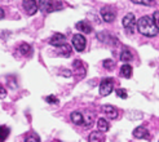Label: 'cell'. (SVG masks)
I'll list each match as a JSON object with an SVG mask.
<instances>
[{"instance_id":"6da1fadb","label":"cell","mask_w":159,"mask_h":142,"mask_svg":"<svg viewBox=\"0 0 159 142\" xmlns=\"http://www.w3.org/2000/svg\"><path fill=\"white\" fill-rule=\"evenodd\" d=\"M136 26H137L139 33L141 35H144V36H148V38H154L159 33L153 18L149 17V16H145V17L140 18Z\"/></svg>"},{"instance_id":"52a82bcc","label":"cell","mask_w":159,"mask_h":142,"mask_svg":"<svg viewBox=\"0 0 159 142\" xmlns=\"http://www.w3.org/2000/svg\"><path fill=\"white\" fill-rule=\"evenodd\" d=\"M22 5H23V9L26 11V13L29 16H34L39 9V5L35 0H23Z\"/></svg>"},{"instance_id":"83f0119b","label":"cell","mask_w":159,"mask_h":142,"mask_svg":"<svg viewBox=\"0 0 159 142\" xmlns=\"http://www.w3.org/2000/svg\"><path fill=\"white\" fill-rule=\"evenodd\" d=\"M153 21H154L155 26H157V29H158V31H159V12H155V13L153 14Z\"/></svg>"},{"instance_id":"484cf974","label":"cell","mask_w":159,"mask_h":142,"mask_svg":"<svg viewBox=\"0 0 159 142\" xmlns=\"http://www.w3.org/2000/svg\"><path fill=\"white\" fill-rule=\"evenodd\" d=\"M115 92H116V96H118L119 98H127V96H128V94H127V92H125L123 88H119V89H116Z\"/></svg>"},{"instance_id":"9a60e30c","label":"cell","mask_w":159,"mask_h":142,"mask_svg":"<svg viewBox=\"0 0 159 142\" xmlns=\"http://www.w3.org/2000/svg\"><path fill=\"white\" fill-rule=\"evenodd\" d=\"M70 119L74 124L76 125H82L83 124V114L80 111H73L70 114Z\"/></svg>"},{"instance_id":"7402d4cb","label":"cell","mask_w":159,"mask_h":142,"mask_svg":"<svg viewBox=\"0 0 159 142\" xmlns=\"http://www.w3.org/2000/svg\"><path fill=\"white\" fill-rule=\"evenodd\" d=\"M102 65H104V67H105L107 71H111V70L114 69V66H115V61L111 60V58H107V60L104 61V64H102Z\"/></svg>"},{"instance_id":"5bb4252c","label":"cell","mask_w":159,"mask_h":142,"mask_svg":"<svg viewBox=\"0 0 159 142\" xmlns=\"http://www.w3.org/2000/svg\"><path fill=\"white\" fill-rule=\"evenodd\" d=\"M89 142H102L105 141V136H104V132L101 131H96V132H92L89 137H88Z\"/></svg>"},{"instance_id":"4316f807","label":"cell","mask_w":159,"mask_h":142,"mask_svg":"<svg viewBox=\"0 0 159 142\" xmlns=\"http://www.w3.org/2000/svg\"><path fill=\"white\" fill-rule=\"evenodd\" d=\"M45 101L48 102V104H54V105L58 104V98H56V96H47Z\"/></svg>"},{"instance_id":"8992f818","label":"cell","mask_w":159,"mask_h":142,"mask_svg":"<svg viewBox=\"0 0 159 142\" xmlns=\"http://www.w3.org/2000/svg\"><path fill=\"white\" fill-rule=\"evenodd\" d=\"M97 39H98L100 42L106 43V44H109V45H115V44H118V39H116L114 35L109 34L107 31H101V33H98V34H97Z\"/></svg>"},{"instance_id":"603a6c76","label":"cell","mask_w":159,"mask_h":142,"mask_svg":"<svg viewBox=\"0 0 159 142\" xmlns=\"http://www.w3.org/2000/svg\"><path fill=\"white\" fill-rule=\"evenodd\" d=\"M9 136V129L7 127H0V141H5Z\"/></svg>"},{"instance_id":"4fadbf2b","label":"cell","mask_w":159,"mask_h":142,"mask_svg":"<svg viewBox=\"0 0 159 142\" xmlns=\"http://www.w3.org/2000/svg\"><path fill=\"white\" fill-rule=\"evenodd\" d=\"M133 136L134 138H139V140H142V138H148L149 137V132L145 127H137L136 129L133 131Z\"/></svg>"},{"instance_id":"ac0fdd59","label":"cell","mask_w":159,"mask_h":142,"mask_svg":"<svg viewBox=\"0 0 159 142\" xmlns=\"http://www.w3.org/2000/svg\"><path fill=\"white\" fill-rule=\"evenodd\" d=\"M109 128H110V125H109L107 120H106V119H104V118H100L98 122H97V129L105 133V132H107V131H109Z\"/></svg>"},{"instance_id":"277c9868","label":"cell","mask_w":159,"mask_h":142,"mask_svg":"<svg viewBox=\"0 0 159 142\" xmlns=\"http://www.w3.org/2000/svg\"><path fill=\"white\" fill-rule=\"evenodd\" d=\"M122 25L128 33H133L136 29V16L133 13H128L127 16H124V18L122 20Z\"/></svg>"},{"instance_id":"3957f363","label":"cell","mask_w":159,"mask_h":142,"mask_svg":"<svg viewBox=\"0 0 159 142\" xmlns=\"http://www.w3.org/2000/svg\"><path fill=\"white\" fill-rule=\"evenodd\" d=\"M100 14H101V18L104 20L105 22H113L115 20V17H116V11H115L114 7L105 5L104 8H101Z\"/></svg>"},{"instance_id":"9c48e42d","label":"cell","mask_w":159,"mask_h":142,"mask_svg":"<svg viewBox=\"0 0 159 142\" xmlns=\"http://www.w3.org/2000/svg\"><path fill=\"white\" fill-rule=\"evenodd\" d=\"M63 8V4L58 0H49L48 4H47V8H45V13H52V12H57V11H61Z\"/></svg>"},{"instance_id":"30bf717a","label":"cell","mask_w":159,"mask_h":142,"mask_svg":"<svg viewBox=\"0 0 159 142\" xmlns=\"http://www.w3.org/2000/svg\"><path fill=\"white\" fill-rule=\"evenodd\" d=\"M66 43V36L63 34H54L51 39H49V44L53 47H60L62 44Z\"/></svg>"},{"instance_id":"f546056e","label":"cell","mask_w":159,"mask_h":142,"mask_svg":"<svg viewBox=\"0 0 159 142\" xmlns=\"http://www.w3.org/2000/svg\"><path fill=\"white\" fill-rule=\"evenodd\" d=\"M4 17H5V12H4L3 8H0V20H3Z\"/></svg>"},{"instance_id":"44dd1931","label":"cell","mask_w":159,"mask_h":142,"mask_svg":"<svg viewBox=\"0 0 159 142\" xmlns=\"http://www.w3.org/2000/svg\"><path fill=\"white\" fill-rule=\"evenodd\" d=\"M18 51H20L21 54H23V56H29V54L31 53V47L27 43H21L18 45Z\"/></svg>"},{"instance_id":"5b68a950","label":"cell","mask_w":159,"mask_h":142,"mask_svg":"<svg viewBox=\"0 0 159 142\" xmlns=\"http://www.w3.org/2000/svg\"><path fill=\"white\" fill-rule=\"evenodd\" d=\"M73 47L76 52H83L85 49V45H87V40L85 38L82 34H75L73 35Z\"/></svg>"},{"instance_id":"2e32d148","label":"cell","mask_w":159,"mask_h":142,"mask_svg":"<svg viewBox=\"0 0 159 142\" xmlns=\"http://www.w3.org/2000/svg\"><path fill=\"white\" fill-rule=\"evenodd\" d=\"M57 49H58V54H60V56H62V57H70L71 51H73V49H71V47L67 45L66 43L60 45V47H57Z\"/></svg>"},{"instance_id":"7c38bea8","label":"cell","mask_w":159,"mask_h":142,"mask_svg":"<svg viewBox=\"0 0 159 142\" xmlns=\"http://www.w3.org/2000/svg\"><path fill=\"white\" fill-rule=\"evenodd\" d=\"M80 33L83 34H91L92 33V26H91V23H88L87 21H79L76 23V26H75Z\"/></svg>"},{"instance_id":"cb8c5ba5","label":"cell","mask_w":159,"mask_h":142,"mask_svg":"<svg viewBox=\"0 0 159 142\" xmlns=\"http://www.w3.org/2000/svg\"><path fill=\"white\" fill-rule=\"evenodd\" d=\"M23 141H25V142H30V141H33V142H39V141H40V137H39V136L36 135V133H34V132H33L29 137H26Z\"/></svg>"},{"instance_id":"d4e9b609","label":"cell","mask_w":159,"mask_h":142,"mask_svg":"<svg viewBox=\"0 0 159 142\" xmlns=\"http://www.w3.org/2000/svg\"><path fill=\"white\" fill-rule=\"evenodd\" d=\"M132 3L134 4H141V5H152L153 4V0H131Z\"/></svg>"},{"instance_id":"d6986e66","label":"cell","mask_w":159,"mask_h":142,"mask_svg":"<svg viewBox=\"0 0 159 142\" xmlns=\"http://www.w3.org/2000/svg\"><path fill=\"white\" fill-rule=\"evenodd\" d=\"M132 66H129V65H127L125 62H124V65L120 67V73H122V75L125 78V79H129L131 76H132Z\"/></svg>"},{"instance_id":"8fae6325","label":"cell","mask_w":159,"mask_h":142,"mask_svg":"<svg viewBox=\"0 0 159 142\" xmlns=\"http://www.w3.org/2000/svg\"><path fill=\"white\" fill-rule=\"evenodd\" d=\"M93 118H94V111H91V110H87V111L83 114V125L87 128H89L93 124Z\"/></svg>"},{"instance_id":"7a4b0ae2","label":"cell","mask_w":159,"mask_h":142,"mask_svg":"<svg viewBox=\"0 0 159 142\" xmlns=\"http://www.w3.org/2000/svg\"><path fill=\"white\" fill-rule=\"evenodd\" d=\"M114 89V79L113 78H105L102 79V82L100 83V94L101 96H109Z\"/></svg>"},{"instance_id":"f1b7e54d","label":"cell","mask_w":159,"mask_h":142,"mask_svg":"<svg viewBox=\"0 0 159 142\" xmlns=\"http://www.w3.org/2000/svg\"><path fill=\"white\" fill-rule=\"evenodd\" d=\"M7 97V91L3 85H0V98H5Z\"/></svg>"},{"instance_id":"ffe728a7","label":"cell","mask_w":159,"mask_h":142,"mask_svg":"<svg viewBox=\"0 0 159 142\" xmlns=\"http://www.w3.org/2000/svg\"><path fill=\"white\" fill-rule=\"evenodd\" d=\"M127 116H128V119H131V120H141L144 114L141 111H137V110H131V111H128V114H127Z\"/></svg>"},{"instance_id":"e0dca14e","label":"cell","mask_w":159,"mask_h":142,"mask_svg":"<svg viewBox=\"0 0 159 142\" xmlns=\"http://www.w3.org/2000/svg\"><path fill=\"white\" fill-rule=\"evenodd\" d=\"M133 60V54L128 48H124L120 53V61L122 62H131Z\"/></svg>"},{"instance_id":"ba28073f","label":"cell","mask_w":159,"mask_h":142,"mask_svg":"<svg viewBox=\"0 0 159 142\" xmlns=\"http://www.w3.org/2000/svg\"><path fill=\"white\" fill-rule=\"evenodd\" d=\"M101 109H102V111L105 113V115L107 118H110V119H116L118 115H119L118 109L115 106H113V105H104Z\"/></svg>"}]
</instances>
